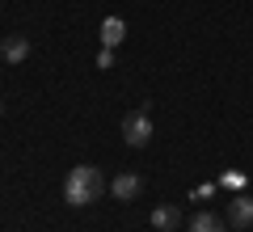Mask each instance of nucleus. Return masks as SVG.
Returning <instances> with one entry per match:
<instances>
[{"label":"nucleus","mask_w":253,"mask_h":232,"mask_svg":"<svg viewBox=\"0 0 253 232\" xmlns=\"http://www.w3.org/2000/svg\"><path fill=\"white\" fill-rule=\"evenodd\" d=\"M106 190H110V182L101 178L97 165H76V169L63 178V203H72V207H93Z\"/></svg>","instance_id":"f257e3e1"},{"label":"nucleus","mask_w":253,"mask_h":232,"mask_svg":"<svg viewBox=\"0 0 253 232\" xmlns=\"http://www.w3.org/2000/svg\"><path fill=\"white\" fill-rule=\"evenodd\" d=\"M123 139H126V148H148V139H152V118H148V110H131L123 118Z\"/></svg>","instance_id":"f03ea898"},{"label":"nucleus","mask_w":253,"mask_h":232,"mask_svg":"<svg viewBox=\"0 0 253 232\" xmlns=\"http://www.w3.org/2000/svg\"><path fill=\"white\" fill-rule=\"evenodd\" d=\"M110 194H114L118 203H135V198L144 194V178H139V173H118V178L110 182Z\"/></svg>","instance_id":"7ed1b4c3"},{"label":"nucleus","mask_w":253,"mask_h":232,"mask_svg":"<svg viewBox=\"0 0 253 232\" xmlns=\"http://www.w3.org/2000/svg\"><path fill=\"white\" fill-rule=\"evenodd\" d=\"M224 220H228V224H236V228H249V224H253V198H249V194H236V198H228V211H224Z\"/></svg>","instance_id":"20e7f679"},{"label":"nucleus","mask_w":253,"mask_h":232,"mask_svg":"<svg viewBox=\"0 0 253 232\" xmlns=\"http://www.w3.org/2000/svg\"><path fill=\"white\" fill-rule=\"evenodd\" d=\"M177 224H181V211H177L173 203H161V207L152 211V228H156V232H177Z\"/></svg>","instance_id":"39448f33"},{"label":"nucleus","mask_w":253,"mask_h":232,"mask_svg":"<svg viewBox=\"0 0 253 232\" xmlns=\"http://www.w3.org/2000/svg\"><path fill=\"white\" fill-rule=\"evenodd\" d=\"M0 55H4V63H21L30 55V43H26V34H9L4 43H0Z\"/></svg>","instance_id":"423d86ee"},{"label":"nucleus","mask_w":253,"mask_h":232,"mask_svg":"<svg viewBox=\"0 0 253 232\" xmlns=\"http://www.w3.org/2000/svg\"><path fill=\"white\" fill-rule=\"evenodd\" d=\"M190 232H228V220L215 215V211H199L190 220Z\"/></svg>","instance_id":"0eeeda50"},{"label":"nucleus","mask_w":253,"mask_h":232,"mask_svg":"<svg viewBox=\"0 0 253 232\" xmlns=\"http://www.w3.org/2000/svg\"><path fill=\"white\" fill-rule=\"evenodd\" d=\"M123 38H126V21L123 17H106V21H101V43H106L110 51H114Z\"/></svg>","instance_id":"6e6552de"},{"label":"nucleus","mask_w":253,"mask_h":232,"mask_svg":"<svg viewBox=\"0 0 253 232\" xmlns=\"http://www.w3.org/2000/svg\"><path fill=\"white\" fill-rule=\"evenodd\" d=\"M97 68H106V72H110V68H114V51H110V46H106V51H101V55H97Z\"/></svg>","instance_id":"1a4fd4ad"},{"label":"nucleus","mask_w":253,"mask_h":232,"mask_svg":"<svg viewBox=\"0 0 253 232\" xmlns=\"http://www.w3.org/2000/svg\"><path fill=\"white\" fill-rule=\"evenodd\" d=\"M224 186H232V190H241V186H245V178H241V173H228V178H224Z\"/></svg>","instance_id":"9d476101"},{"label":"nucleus","mask_w":253,"mask_h":232,"mask_svg":"<svg viewBox=\"0 0 253 232\" xmlns=\"http://www.w3.org/2000/svg\"><path fill=\"white\" fill-rule=\"evenodd\" d=\"M0 114H4V106H0Z\"/></svg>","instance_id":"9b49d317"}]
</instances>
